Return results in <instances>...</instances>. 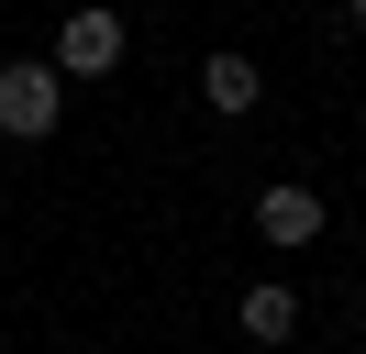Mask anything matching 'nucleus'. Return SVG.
Listing matches in <instances>:
<instances>
[{"mask_svg":"<svg viewBox=\"0 0 366 354\" xmlns=\"http://www.w3.org/2000/svg\"><path fill=\"white\" fill-rule=\"evenodd\" d=\"M56 111H67V78L56 66H0V133L11 144H45Z\"/></svg>","mask_w":366,"mask_h":354,"instance_id":"1","label":"nucleus"},{"mask_svg":"<svg viewBox=\"0 0 366 354\" xmlns=\"http://www.w3.org/2000/svg\"><path fill=\"white\" fill-rule=\"evenodd\" d=\"M122 66V11H100V0H78L67 34H56V78H112Z\"/></svg>","mask_w":366,"mask_h":354,"instance_id":"2","label":"nucleus"},{"mask_svg":"<svg viewBox=\"0 0 366 354\" xmlns=\"http://www.w3.org/2000/svg\"><path fill=\"white\" fill-rule=\"evenodd\" d=\"M233 321H244L255 343H289V332H300V299H289V288H277V277H255L244 299H233Z\"/></svg>","mask_w":366,"mask_h":354,"instance_id":"3","label":"nucleus"},{"mask_svg":"<svg viewBox=\"0 0 366 354\" xmlns=\"http://www.w3.org/2000/svg\"><path fill=\"white\" fill-rule=\"evenodd\" d=\"M255 233H267V243H311L322 233V199L311 188H267V199H255Z\"/></svg>","mask_w":366,"mask_h":354,"instance_id":"4","label":"nucleus"},{"mask_svg":"<svg viewBox=\"0 0 366 354\" xmlns=\"http://www.w3.org/2000/svg\"><path fill=\"white\" fill-rule=\"evenodd\" d=\"M200 100L222 111V122H244V111H255V66H244V56H211V66H200Z\"/></svg>","mask_w":366,"mask_h":354,"instance_id":"5","label":"nucleus"},{"mask_svg":"<svg viewBox=\"0 0 366 354\" xmlns=\"http://www.w3.org/2000/svg\"><path fill=\"white\" fill-rule=\"evenodd\" d=\"M344 11H355V22H366V0H344Z\"/></svg>","mask_w":366,"mask_h":354,"instance_id":"6","label":"nucleus"}]
</instances>
